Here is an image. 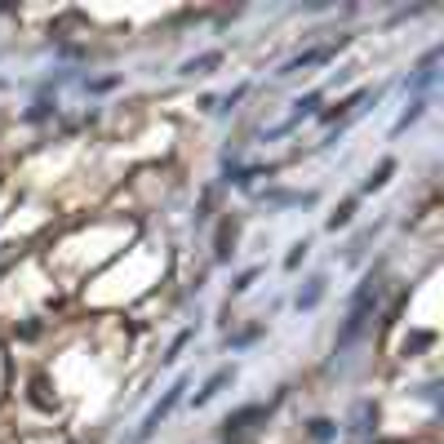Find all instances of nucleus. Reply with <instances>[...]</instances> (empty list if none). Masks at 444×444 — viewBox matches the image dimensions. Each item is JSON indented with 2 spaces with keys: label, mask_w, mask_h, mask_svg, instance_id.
I'll return each instance as SVG.
<instances>
[{
  "label": "nucleus",
  "mask_w": 444,
  "mask_h": 444,
  "mask_svg": "<svg viewBox=\"0 0 444 444\" xmlns=\"http://www.w3.org/2000/svg\"><path fill=\"white\" fill-rule=\"evenodd\" d=\"M431 342H436V334H413L409 342H404V355H418L422 347H431Z\"/></svg>",
  "instance_id": "11"
},
{
  "label": "nucleus",
  "mask_w": 444,
  "mask_h": 444,
  "mask_svg": "<svg viewBox=\"0 0 444 444\" xmlns=\"http://www.w3.org/2000/svg\"><path fill=\"white\" fill-rule=\"evenodd\" d=\"M418 116H422V102H413V107L404 111L400 120H395V134H400V129H409V120H418Z\"/></svg>",
  "instance_id": "14"
},
{
  "label": "nucleus",
  "mask_w": 444,
  "mask_h": 444,
  "mask_svg": "<svg viewBox=\"0 0 444 444\" xmlns=\"http://www.w3.org/2000/svg\"><path fill=\"white\" fill-rule=\"evenodd\" d=\"M253 280H258V271H244V276H240V280H235V294H240V289H249V285H253Z\"/></svg>",
  "instance_id": "16"
},
{
  "label": "nucleus",
  "mask_w": 444,
  "mask_h": 444,
  "mask_svg": "<svg viewBox=\"0 0 444 444\" xmlns=\"http://www.w3.org/2000/svg\"><path fill=\"white\" fill-rule=\"evenodd\" d=\"M395 174V160H382V165H377V174L369 178V183H364V191H373V187H382L386 183V178H391Z\"/></svg>",
  "instance_id": "10"
},
{
  "label": "nucleus",
  "mask_w": 444,
  "mask_h": 444,
  "mask_svg": "<svg viewBox=\"0 0 444 444\" xmlns=\"http://www.w3.org/2000/svg\"><path fill=\"white\" fill-rule=\"evenodd\" d=\"M320 111V93H307V98L298 102V116H316Z\"/></svg>",
  "instance_id": "13"
},
{
  "label": "nucleus",
  "mask_w": 444,
  "mask_h": 444,
  "mask_svg": "<svg viewBox=\"0 0 444 444\" xmlns=\"http://www.w3.org/2000/svg\"><path fill=\"white\" fill-rule=\"evenodd\" d=\"M231 240H235V226L222 222V231H218V258H226V253H231Z\"/></svg>",
  "instance_id": "12"
},
{
  "label": "nucleus",
  "mask_w": 444,
  "mask_h": 444,
  "mask_svg": "<svg viewBox=\"0 0 444 444\" xmlns=\"http://www.w3.org/2000/svg\"><path fill=\"white\" fill-rule=\"evenodd\" d=\"M231 377H235V369H218V373H213V377H209V382H205V386H200V391H196V404H209V400H213V395H218V391H222V386H226V382H231Z\"/></svg>",
  "instance_id": "5"
},
{
  "label": "nucleus",
  "mask_w": 444,
  "mask_h": 444,
  "mask_svg": "<svg viewBox=\"0 0 444 444\" xmlns=\"http://www.w3.org/2000/svg\"><path fill=\"white\" fill-rule=\"evenodd\" d=\"M373 302H377V280L369 276L360 289H355V298H351V316H347V325H342V334H338V347H347L355 334L364 329V320H369V311H373Z\"/></svg>",
  "instance_id": "1"
},
{
  "label": "nucleus",
  "mask_w": 444,
  "mask_h": 444,
  "mask_svg": "<svg viewBox=\"0 0 444 444\" xmlns=\"http://www.w3.org/2000/svg\"><path fill=\"white\" fill-rule=\"evenodd\" d=\"M311 436H316V440H329V436H334V427H329V422H325V418H320V422H316V427H311Z\"/></svg>",
  "instance_id": "15"
},
{
  "label": "nucleus",
  "mask_w": 444,
  "mask_h": 444,
  "mask_svg": "<svg viewBox=\"0 0 444 444\" xmlns=\"http://www.w3.org/2000/svg\"><path fill=\"white\" fill-rule=\"evenodd\" d=\"M334 54H338V45H320V49H307V54H298V58H289V67H280V71H302V67H311V62L334 58Z\"/></svg>",
  "instance_id": "4"
},
{
  "label": "nucleus",
  "mask_w": 444,
  "mask_h": 444,
  "mask_svg": "<svg viewBox=\"0 0 444 444\" xmlns=\"http://www.w3.org/2000/svg\"><path fill=\"white\" fill-rule=\"evenodd\" d=\"M183 391H187V382H183V377H178V382H174V386H169V391H165V400H160V404H151V413H147V422H143V431H138V440H147V436H151V431H156V427H160V422H165V418H169V413H174V404H178V400H183Z\"/></svg>",
  "instance_id": "2"
},
{
  "label": "nucleus",
  "mask_w": 444,
  "mask_h": 444,
  "mask_svg": "<svg viewBox=\"0 0 444 444\" xmlns=\"http://www.w3.org/2000/svg\"><path fill=\"white\" fill-rule=\"evenodd\" d=\"M320 294H325V280H311V285L298 294V307H302V311H307V307H316V302H320Z\"/></svg>",
  "instance_id": "7"
},
{
  "label": "nucleus",
  "mask_w": 444,
  "mask_h": 444,
  "mask_svg": "<svg viewBox=\"0 0 444 444\" xmlns=\"http://www.w3.org/2000/svg\"><path fill=\"white\" fill-rule=\"evenodd\" d=\"M213 67H218V54H200V58L183 62V71H187V75H196V71H213Z\"/></svg>",
  "instance_id": "8"
},
{
  "label": "nucleus",
  "mask_w": 444,
  "mask_h": 444,
  "mask_svg": "<svg viewBox=\"0 0 444 444\" xmlns=\"http://www.w3.org/2000/svg\"><path fill=\"white\" fill-rule=\"evenodd\" d=\"M262 413H267L262 404H249V409L231 413V418H226V431H222V436H226V440H231V436H240V431H244V427H253V422H258Z\"/></svg>",
  "instance_id": "3"
},
{
  "label": "nucleus",
  "mask_w": 444,
  "mask_h": 444,
  "mask_svg": "<svg viewBox=\"0 0 444 444\" xmlns=\"http://www.w3.org/2000/svg\"><path fill=\"white\" fill-rule=\"evenodd\" d=\"M351 213H355V200H347V205H338V209H334V213H329V226H334V231H338V226H347V222H351Z\"/></svg>",
  "instance_id": "9"
},
{
  "label": "nucleus",
  "mask_w": 444,
  "mask_h": 444,
  "mask_svg": "<svg viewBox=\"0 0 444 444\" xmlns=\"http://www.w3.org/2000/svg\"><path fill=\"white\" fill-rule=\"evenodd\" d=\"M373 418H377V409H373L369 400H364V404H355V422H351V431H360V436H364V431L373 427Z\"/></svg>",
  "instance_id": "6"
}]
</instances>
